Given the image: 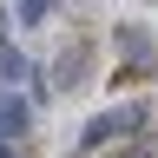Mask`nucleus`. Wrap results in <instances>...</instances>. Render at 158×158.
Segmentation results:
<instances>
[{"label":"nucleus","instance_id":"5","mask_svg":"<svg viewBox=\"0 0 158 158\" xmlns=\"http://www.w3.org/2000/svg\"><path fill=\"white\" fill-rule=\"evenodd\" d=\"M0 158H13V152H7V138H0Z\"/></svg>","mask_w":158,"mask_h":158},{"label":"nucleus","instance_id":"1","mask_svg":"<svg viewBox=\"0 0 158 158\" xmlns=\"http://www.w3.org/2000/svg\"><path fill=\"white\" fill-rule=\"evenodd\" d=\"M145 125V106H118V112H99L92 125H86V138H79V145H112V138H125V132H138Z\"/></svg>","mask_w":158,"mask_h":158},{"label":"nucleus","instance_id":"4","mask_svg":"<svg viewBox=\"0 0 158 158\" xmlns=\"http://www.w3.org/2000/svg\"><path fill=\"white\" fill-rule=\"evenodd\" d=\"M0 73H7V86H20V79H27V59H20V53H7V46H0Z\"/></svg>","mask_w":158,"mask_h":158},{"label":"nucleus","instance_id":"2","mask_svg":"<svg viewBox=\"0 0 158 158\" xmlns=\"http://www.w3.org/2000/svg\"><path fill=\"white\" fill-rule=\"evenodd\" d=\"M27 125H33V106H27V99L7 86V92H0V138H20Z\"/></svg>","mask_w":158,"mask_h":158},{"label":"nucleus","instance_id":"3","mask_svg":"<svg viewBox=\"0 0 158 158\" xmlns=\"http://www.w3.org/2000/svg\"><path fill=\"white\" fill-rule=\"evenodd\" d=\"M46 13H53V0H13V20H20V27H46Z\"/></svg>","mask_w":158,"mask_h":158}]
</instances>
